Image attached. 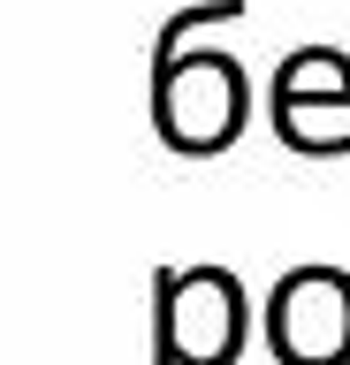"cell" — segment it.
<instances>
[{"mask_svg": "<svg viewBox=\"0 0 350 365\" xmlns=\"http://www.w3.org/2000/svg\"><path fill=\"white\" fill-rule=\"evenodd\" d=\"M267 342L282 365H350V274L297 267L267 297Z\"/></svg>", "mask_w": 350, "mask_h": 365, "instance_id": "obj_1", "label": "cell"}, {"mask_svg": "<svg viewBox=\"0 0 350 365\" xmlns=\"http://www.w3.org/2000/svg\"><path fill=\"white\" fill-rule=\"evenodd\" d=\"M160 130L183 153H221L244 130V76L229 53H190L160 68Z\"/></svg>", "mask_w": 350, "mask_h": 365, "instance_id": "obj_2", "label": "cell"}, {"mask_svg": "<svg viewBox=\"0 0 350 365\" xmlns=\"http://www.w3.org/2000/svg\"><path fill=\"white\" fill-rule=\"evenodd\" d=\"M168 297V358L175 365H229L236 342H244V289H236L229 274H175L160 282Z\"/></svg>", "mask_w": 350, "mask_h": 365, "instance_id": "obj_3", "label": "cell"}, {"mask_svg": "<svg viewBox=\"0 0 350 365\" xmlns=\"http://www.w3.org/2000/svg\"><path fill=\"white\" fill-rule=\"evenodd\" d=\"M304 91H320V99L350 107V61H343V53H327V46H312V53H289V68H282L274 99H304Z\"/></svg>", "mask_w": 350, "mask_h": 365, "instance_id": "obj_4", "label": "cell"}]
</instances>
